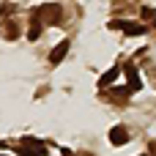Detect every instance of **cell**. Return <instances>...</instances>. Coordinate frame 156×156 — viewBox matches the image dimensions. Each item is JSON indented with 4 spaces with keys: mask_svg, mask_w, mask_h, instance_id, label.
I'll use <instances>...</instances> for the list:
<instances>
[{
    "mask_svg": "<svg viewBox=\"0 0 156 156\" xmlns=\"http://www.w3.org/2000/svg\"><path fill=\"white\" fill-rule=\"evenodd\" d=\"M60 19H63V11L58 5H52V3H47V5L33 11V22H41V25H58Z\"/></svg>",
    "mask_w": 156,
    "mask_h": 156,
    "instance_id": "cell-1",
    "label": "cell"
},
{
    "mask_svg": "<svg viewBox=\"0 0 156 156\" xmlns=\"http://www.w3.org/2000/svg\"><path fill=\"white\" fill-rule=\"evenodd\" d=\"M110 30H126L129 36H140V33H145V25H140V22H123V19H112V22H110Z\"/></svg>",
    "mask_w": 156,
    "mask_h": 156,
    "instance_id": "cell-2",
    "label": "cell"
},
{
    "mask_svg": "<svg viewBox=\"0 0 156 156\" xmlns=\"http://www.w3.org/2000/svg\"><path fill=\"white\" fill-rule=\"evenodd\" d=\"M110 143H112L115 148H121V145H126V143H129V129H126L123 123H118V126H112V129H110Z\"/></svg>",
    "mask_w": 156,
    "mask_h": 156,
    "instance_id": "cell-3",
    "label": "cell"
},
{
    "mask_svg": "<svg viewBox=\"0 0 156 156\" xmlns=\"http://www.w3.org/2000/svg\"><path fill=\"white\" fill-rule=\"evenodd\" d=\"M123 71H126V77H129V88H132V90H140L143 82H140V77H137V66L129 60V63L123 66Z\"/></svg>",
    "mask_w": 156,
    "mask_h": 156,
    "instance_id": "cell-4",
    "label": "cell"
},
{
    "mask_svg": "<svg viewBox=\"0 0 156 156\" xmlns=\"http://www.w3.org/2000/svg\"><path fill=\"white\" fill-rule=\"evenodd\" d=\"M66 52H69V41H60V44L49 52V63H52V66H58V63L66 58Z\"/></svg>",
    "mask_w": 156,
    "mask_h": 156,
    "instance_id": "cell-5",
    "label": "cell"
},
{
    "mask_svg": "<svg viewBox=\"0 0 156 156\" xmlns=\"http://www.w3.org/2000/svg\"><path fill=\"white\" fill-rule=\"evenodd\" d=\"M19 156H47L44 145H19Z\"/></svg>",
    "mask_w": 156,
    "mask_h": 156,
    "instance_id": "cell-6",
    "label": "cell"
},
{
    "mask_svg": "<svg viewBox=\"0 0 156 156\" xmlns=\"http://www.w3.org/2000/svg\"><path fill=\"white\" fill-rule=\"evenodd\" d=\"M115 77H118V66H115V69H110L107 74H101V77H99V85H101V88H107V85H112V82H115Z\"/></svg>",
    "mask_w": 156,
    "mask_h": 156,
    "instance_id": "cell-7",
    "label": "cell"
},
{
    "mask_svg": "<svg viewBox=\"0 0 156 156\" xmlns=\"http://www.w3.org/2000/svg\"><path fill=\"white\" fill-rule=\"evenodd\" d=\"M38 36H41V27H38V22H33V27L27 30V38H30V41H36Z\"/></svg>",
    "mask_w": 156,
    "mask_h": 156,
    "instance_id": "cell-8",
    "label": "cell"
},
{
    "mask_svg": "<svg viewBox=\"0 0 156 156\" xmlns=\"http://www.w3.org/2000/svg\"><path fill=\"white\" fill-rule=\"evenodd\" d=\"M132 93H134V90H132L129 85H126V88H115V90H112V96H118V99H123V96H132Z\"/></svg>",
    "mask_w": 156,
    "mask_h": 156,
    "instance_id": "cell-9",
    "label": "cell"
},
{
    "mask_svg": "<svg viewBox=\"0 0 156 156\" xmlns=\"http://www.w3.org/2000/svg\"><path fill=\"white\" fill-rule=\"evenodd\" d=\"M156 16V8H148V5H145V8H143V19H154Z\"/></svg>",
    "mask_w": 156,
    "mask_h": 156,
    "instance_id": "cell-10",
    "label": "cell"
},
{
    "mask_svg": "<svg viewBox=\"0 0 156 156\" xmlns=\"http://www.w3.org/2000/svg\"><path fill=\"white\" fill-rule=\"evenodd\" d=\"M8 11H11V8H8V5H0V19H3V16H5V14H8Z\"/></svg>",
    "mask_w": 156,
    "mask_h": 156,
    "instance_id": "cell-11",
    "label": "cell"
}]
</instances>
